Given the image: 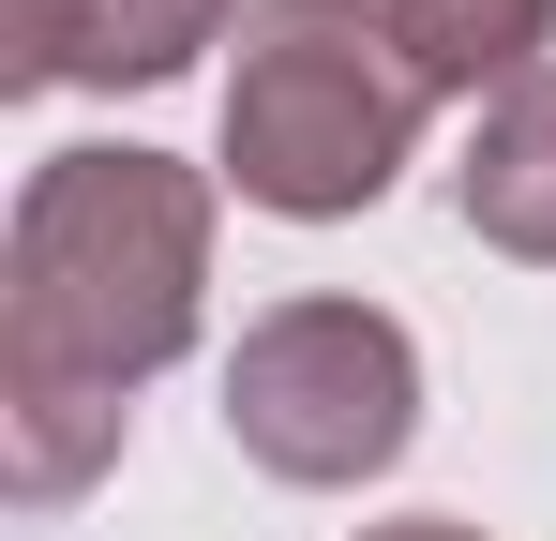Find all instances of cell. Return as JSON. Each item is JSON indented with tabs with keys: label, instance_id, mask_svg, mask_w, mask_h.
I'll return each instance as SVG.
<instances>
[{
	"label": "cell",
	"instance_id": "cell-1",
	"mask_svg": "<svg viewBox=\"0 0 556 541\" xmlns=\"http://www.w3.org/2000/svg\"><path fill=\"white\" fill-rule=\"evenodd\" d=\"M211 180L166 151H46L0 241V481L76 496L121 451V391L195 347Z\"/></svg>",
	"mask_w": 556,
	"mask_h": 541
},
{
	"label": "cell",
	"instance_id": "cell-2",
	"mask_svg": "<svg viewBox=\"0 0 556 541\" xmlns=\"http://www.w3.org/2000/svg\"><path fill=\"white\" fill-rule=\"evenodd\" d=\"M226 180L286 211V226H331V211H376L437 76L406 61V15L391 0H241L226 30Z\"/></svg>",
	"mask_w": 556,
	"mask_h": 541
},
{
	"label": "cell",
	"instance_id": "cell-3",
	"mask_svg": "<svg viewBox=\"0 0 556 541\" xmlns=\"http://www.w3.org/2000/svg\"><path fill=\"white\" fill-rule=\"evenodd\" d=\"M421 422V361L376 301H271L241 361H226V437L256 451L271 481H376Z\"/></svg>",
	"mask_w": 556,
	"mask_h": 541
},
{
	"label": "cell",
	"instance_id": "cell-4",
	"mask_svg": "<svg viewBox=\"0 0 556 541\" xmlns=\"http://www.w3.org/2000/svg\"><path fill=\"white\" fill-rule=\"evenodd\" d=\"M226 30H241V0H0V76L15 90H151Z\"/></svg>",
	"mask_w": 556,
	"mask_h": 541
},
{
	"label": "cell",
	"instance_id": "cell-5",
	"mask_svg": "<svg viewBox=\"0 0 556 541\" xmlns=\"http://www.w3.org/2000/svg\"><path fill=\"white\" fill-rule=\"evenodd\" d=\"M452 196H466V226H481L496 256H556V61H542V76H511L496 105H481Z\"/></svg>",
	"mask_w": 556,
	"mask_h": 541
},
{
	"label": "cell",
	"instance_id": "cell-6",
	"mask_svg": "<svg viewBox=\"0 0 556 541\" xmlns=\"http://www.w3.org/2000/svg\"><path fill=\"white\" fill-rule=\"evenodd\" d=\"M391 15H406V61L437 76V105L452 90L496 105L511 76H542V46H556V0H391Z\"/></svg>",
	"mask_w": 556,
	"mask_h": 541
},
{
	"label": "cell",
	"instance_id": "cell-7",
	"mask_svg": "<svg viewBox=\"0 0 556 541\" xmlns=\"http://www.w3.org/2000/svg\"><path fill=\"white\" fill-rule=\"evenodd\" d=\"M362 541H481V527H452V512H406V527H362Z\"/></svg>",
	"mask_w": 556,
	"mask_h": 541
}]
</instances>
